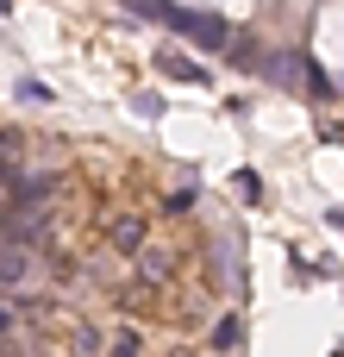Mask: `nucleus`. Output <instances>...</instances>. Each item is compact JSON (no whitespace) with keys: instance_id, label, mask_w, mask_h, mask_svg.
I'll list each match as a JSON object with an SVG mask.
<instances>
[{"instance_id":"obj_1","label":"nucleus","mask_w":344,"mask_h":357,"mask_svg":"<svg viewBox=\"0 0 344 357\" xmlns=\"http://www.w3.org/2000/svg\"><path fill=\"white\" fill-rule=\"evenodd\" d=\"M44 232H50V201H44V182H25L19 188V201H13V213L0 220V238L6 245H44Z\"/></svg>"},{"instance_id":"obj_2","label":"nucleus","mask_w":344,"mask_h":357,"mask_svg":"<svg viewBox=\"0 0 344 357\" xmlns=\"http://www.w3.org/2000/svg\"><path fill=\"white\" fill-rule=\"evenodd\" d=\"M163 19H169V25H175L182 38H194L201 50H226V44H232V25H226L219 13H194V6H169Z\"/></svg>"},{"instance_id":"obj_3","label":"nucleus","mask_w":344,"mask_h":357,"mask_svg":"<svg viewBox=\"0 0 344 357\" xmlns=\"http://www.w3.org/2000/svg\"><path fill=\"white\" fill-rule=\"evenodd\" d=\"M31 264H38V251H31V245H6V238H0V282H25V276H31Z\"/></svg>"},{"instance_id":"obj_4","label":"nucleus","mask_w":344,"mask_h":357,"mask_svg":"<svg viewBox=\"0 0 344 357\" xmlns=\"http://www.w3.org/2000/svg\"><path fill=\"white\" fill-rule=\"evenodd\" d=\"M263 69H269V82H282V88H295V82H301V63H295V50H282V56H263Z\"/></svg>"},{"instance_id":"obj_5","label":"nucleus","mask_w":344,"mask_h":357,"mask_svg":"<svg viewBox=\"0 0 344 357\" xmlns=\"http://www.w3.org/2000/svg\"><path fill=\"white\" fill-rule=\"evenodd\" d=\"M113 245L119 251H144V226L138 220H113Z\"/></svg>"},{"instance_id":"obj_6","label":"nucleus","mask_w":344,"mask_h":357,"mask_svg":"<svg viewBox=\"0 0 344 357\" xmlns=\"http://www.w3.org/2000/svg\"><path fill=\"white\" fill-rule=\"evenodd\" d=\"M232 69H263V50H257L251 38H238V44H232Z\"/></svg>"},{"instance_id":"obj_7","label":"nucleus","mask_w":344,"mask_h":357,"mask_svg":"<svg viewBox=\"0 0 344 357\" xmlns=\"http://www.w3.org/2000/svg\"><path fill=\"white\" fill-rule=\"evenodd\" d=\"M157 63H163V75H175V82H207V75H201L188 56H157Z\"/></svg>"},{"instance_id":"obj_8","label":"nucleus","mask_w":344,"mask_h":357,"mask_svg":"<svg viewBox=\"0 0 344 357\" xmlns=\"http://www.w3.org/2000/svg\"><path fill=\"white\" fill-rule=\"evenodd\" d=\"M125 6H132L138 19H163V13H169V0H125Z\"/></svg>"},{"instance_id":"obj_9","label":"nucleus","mask_w":344,"mask_h":357,"mask_svg":"<svg viewBox=\"0 0 344 357\" xmlns=\"http://www.w3.org/2000/svg\"><path fill=\"white\" fill-rule=\"evenodd\" d=\"M238 195H244V201H257V195H263V182H257V169H238Z\"/></svg>"},{"instance_id":"obj_10","label":"nucleus","mask_w":344,"mask_h":357,"mask_svg":"<svg viewBox=\"0 0 344 357\" xmlns=\"http://www.w3.org/2000/svg\"><path fill=\"white\" fill-rule=\"evenodd\" d=\"M94 351H100V339H94V333L81 326V333H75V357H94Z\"/></svg>"},{"instance_id":"obj_11","label":"nucleus","mask_w":344,"mask_h":357,"mask_svg":"<svg viewBox=\"0 0 344 357\" xmlns=\"http://www.w3.org/2000/svg\"><path fill=\"white\" fill-rule=\"evenodd\" d=\"M113 357H138V333H119L113 339Z\"/></svg>"},{"instance_id":"obj_12","label":"nucleus","mask_w":344,"mask_h":357,"mask_svg":"<svg viewBox=\"0 0 344 357\" xmlns=\"http://www.w3.org/2000/svg\"><path fill=\"white\" fill-rule=\"evenodd\" d=\"M0 333H13V307H0Z\"/></svg>"},{"instance_id":"obj_13","label":"nucleus","mask_w":344,"mask_h":357,"mask_svg":"<svg viewBox=\"0 0 344 357\" xmlns=\"http://www.w3.org/2000/svg\"><path fill=\"white\" fill-rule=\"evenodd\" d=\"M332 226H338V232H344V207H332Z\"/></svg>"}]
</instances>
